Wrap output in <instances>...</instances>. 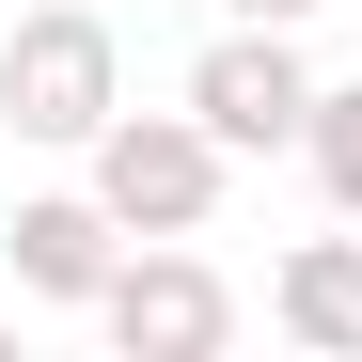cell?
<instances>
[{
  "label": "cell",
  "mask_w": 362,
  "mask_h": 362,
  "mask_svg": "<svg viewBox=\"0 0 362 362\" xmlns=\"http://www.w3.org/2000/svg\"><path fill=\"white\" fill-rule=\"evenodd\" d=\"M110 110H127L110 16H95V0H32V16L0 32V127H16V142H79V158H95Z\"/></svg>",
  "instance_id": "1"
},
{
  "label": "cell",
  "mask_w": 362,
  "mask_h": 362,
  "mask_svg": "<svg viewBox=\"0 0 362 362\" xmlns=\"http://www.w3.org/2000/svg\"><path fill=\"white\" fill-rule=\"evenodd\" d=\"M221 127L205 110H110L95 127V205L127 221V236H205V205H221Z\"/></svg>",
  "instance_id": "2"
},
{
  "label": "cell",
  "mask_w": 362,
  "mask_h": 362,
  "mask_svg": "<svg viewBox=\"0 0 362 362\" xmlns=\"http://www.w3.org/2000/svg\"><path fill=\"white\" fill-rule=\"evenodd\" d=\"M95 331L127 346V362H221V346H236V284H221L205 252H173V236H142V252L110 268Z\"/></svg>",
  "instance_id": "3"
},
{
  "label": "cell",
  "mask_w": 362,
  "mask_h": 362,
  "mask_svg": "<svg viewBox=\"0 0 362 362\" xmlns=\"http://www.w3.org/2000/svg\"><path fill=\"white\" fill-rule=\"evenodd\" d=\"M189 110L236 142V158H284L299 127H315V64H299V32H268V16H236L205 64H189Z\"/></svg>",
  "instance_id": "4"
},
{
  "label": "cell",
  "mask_w": 362,
  "mask_h": 362,
  "mask_svg": "<svg viewBox=\"0 0 362 362\" xmlns=\"http://www.w3.org/2000/svg\"><path fill=\"white\" fill-rule=\"evenodd\" d=\"M0 252H16V299H110V268H127V221H110L95 189H47V205H16L0 221Z\"/></svg>",
  "instance_id": "5"
},
{
  "label": "cell",
  "mask_w": 362,
  "mask_h": 362,
  "mask_svg": "<svg viewBox=\"0 0 362 362\" xmlns=\"http://www.w3.org/2000/svg\"><path fill=\"white\" fill-rule=\"evenodd\" d=\"M268 315H284L299 346L362 362V236H299V252H284V284H268Z\"/></svg>",
  "instance_id": "6"
},
{
  "label": "cell",
  "mask_w": 362,
  "mask_h": 362,
  "mask_svg": "<svg viewBox=\"0 0 362 362\" xmlns=\"http://www.w3.org/2000/svg\"><path fill=\"white\" fill-rule=\"evenodd\" d=\"M299 158H315V189L362 221V79H315V127H299Z\"/></svg>",
  "instance_id": "7"
},
{
  "label": "cell",
  "mask_w": 362,
  "mask_h": 362,
  "mask_svg": "<svg viewBox=\"0 0 362 362\" xmlns=\"http://www.w3.org/2000/svg\"><path fill=\"white\" fill-rule=\"evenodd\" d=\"M221 16H268V32H299V16H315V0H221Z\"/></svg>",
  "instance_id": "8"
}]
</instances>
